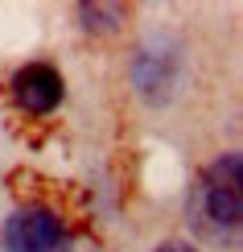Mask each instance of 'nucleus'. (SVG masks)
I'll return each instance as SVG.
<instances>
[{"label":"nucleus","instance_id":"1","mask_svg":"<svg viewBox=\"0 0 243 252\" xmlns=\"http://www.w3.org/2000/svg\"><path fill=\"white\" fill-rule=\"evenodd\" d=\"M189 219L194 227L210 240H235L239 219H243V190H239V153H223L198 174L189 190Z\"/></svg>","mask_w":243,"mask_h":252},{"label":"nucleus","instance_id":"2","mask_svg":"<svg viewBox=\"0 0 243 252\" xmlns=\"http://www.w3.org/2000/svg\"><path fill=\"white\" fill-rule=\"evenodd\" d=\"M4 252H75V240L50 207L29 203L4 219Z\"/></svg>","mask_w":243,"mask_h":252},{"label":"nucleus","instance_id":"3","mask_svg":"<svg viewBox=\"0 0 243 252\" xmlns=\"http://www.w3.org/2000/svg\"><path fill=\"white\" fill-rule=\"evenodd\" d=\"M13 95L29 116H50L66 95V83L50 62H29L13 75Z\"/></svg>","mask_w":243,"mask_h":252},{"label":"nucleus","instance_id":"4","mask_svg":"<svg viewBox=\"0 0 243 252\" xmlns=\"http://www.w3.org/2000/svg\"><path fill=\"white\" fill-rule=\"evenodd\" d=\"M153 252H198V248L186 244V240H165V244H157Z\"/></svg>","mask_w":243,"mask_h":252}]
</instances>
